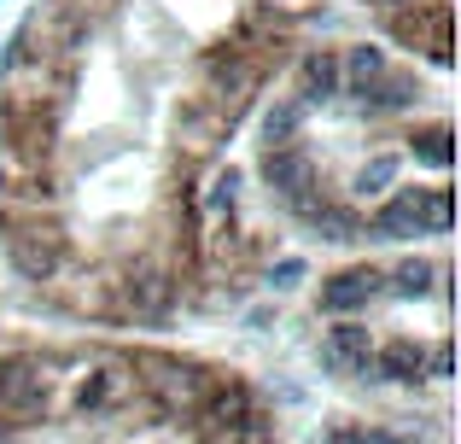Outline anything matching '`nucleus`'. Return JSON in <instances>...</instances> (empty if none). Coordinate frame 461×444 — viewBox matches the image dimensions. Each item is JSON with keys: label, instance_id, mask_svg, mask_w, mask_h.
Listing matches in <instances>:
<instances>
[{"label": "nucleus", "instance_id": "nucleus-10", "mask_svg": "<svg viewBox=\"0 0 461 444\" xmlns=\"http://www.w3.org/2000/svg\"><path fill=\"white\" fill-rule=\"evenodd\" d=\"M304 217H310L315 228H327V234H333L339 246H350V240H357V222H350L345 211H310V205H304Z\"/></svg>", "mask_w": 461, "mask_h": 444}, {"label": "nucleus", "instance_id": "nucleus-11", "mask_svg": "<svg viewBox=\"0 0 461 444\" xmlns=\"http://www.w3.org/2000/svg\"><path fill=\"white\" fill-rule=\"evenodd\" d=\"M327 444H409V433H374V427H333Z\"/></svg>", "mask_w": 461, "mask_h": 444}, {"label": "nucleus", "instance_id": "nucleus-7", "mask_svg": "<svg viewBox=\"0 0 461 444\" xmlns=\"http://www.w3.org/2000/svg\"><path fill=\"white\" fill-rule=\"evenodd\" d=\"M345 70H350V82H357V88H368L374 77H385V53H380V47H350Z\"/></svg>", "mask_w": 461, "mask_h": 444}, {"label": "nucleus", "instance_id": "nucleus-15", "mask_svg": "<svg viewBox=\"0 0 461 444\" xmlns=\"http://www.w3.org/2000/svg\"><path fill=\"white\" fill-rule=\"evenodd\" d=\"M234 187H240V170H222V176H216V187H211V205L216 211L234 205Z\"/></svg>", "mask_w": 461, "mask_h": 444}, {"label": "nucleus", "instance_id": "nucleus-3", "mask_svg": "<svg viewBox=\"0 0 461 444\" xmlns=\"http://www.w3.org/2000/svg\"><path fill=\"white\" fill-rule=\"evenodd\" d=\"M374 293H380V269H350V275H339V281L321 286V310L327 316H350V310H362Z\"/></svg>", "mask_w": 461, "mask_h": 444}, {"label": "nucleus", "instance_id": "nucleus-2", "mask_svg": "<svg viewBox=\"0 0 461 444\" xmlns=\"http://www.w3.org/2000/svg\"><path fill=\"white\" fill-rule=\"evenodd\" d=\"M321 368H357V375H368L374 368V340L362 322H339L333 333H327L321 345Z\"/></svg>", "mask_w": 461, "mask_h": 444}, {"label": "nucleus", "instance_id": "nucleus-4", "mask_svg": "<svg viewBox=\"0 0 461 444\" xmlns=\"http://www.w3.org/2000/svg\"><path fill=\"white\" fill-rule=\"evenodd\" d=\"M263 176H269V187H275V194H286V199H304L310 194V164L298 159V152H269V159H263Z\"/></svg>", "mask_w": 461, "mask_h": 444}, {"label": "nucleus", "instance_id": "nucleus-12", "mask_svg": "<svg viewBox=\"0 0 461 444\" xmlns=\"http://www.w3.org/2000/svg\"><path fill=\"white\" fill-rule=\"evenodd\" d=\"M397 182V159H374L368 170H362V182H357V194H385V187Z\"/></svg>", "mask_w": 461, "mask_h": 444}, {"label": "nucleus", "instance_id": "nucleus-13", "mask_svg": "<svg viewBox=\"0 0 461 444\" xmlns=\"http://www.w3.org/2000/svg\"><path fill=\"white\" fill-rule=\"evenodd\" d=\"M420 159H427V164H438V170H444V164H450V129H432V135L420 140Z\"/></svg>", "mask_w": 461, "mask_h": 444}, {"label": "nucleus", "instance_id": "nucleus-14", "mask_svg": "<svg viewBox=\"0 0 461 444\" xmlns=\"http://www.w3.org/2000/svg\"><path fill=\"white\" fill-rule=\"evenodd\" d=\"M409 94H415V82H385V88L374 94V105H380V112H397V105H409Z\"/></svg>", "mask_w": 461, "mask_h": 444}, {"label": "nucleus", "instance_id": "nucleus-5", "mask_svg": "<svg viewBox=\"0 0 461 444\" xmlns=\"http://www.w3.org/2000/svg\"><path fill=\"white\" fill-rule=\"evenodd\" d=\"M420 368H427V351L409 345V340H397V345L380 351V363H374L368 375H380V380H420Z\"/></svg>", "mask_w": 461, "mask_h": 444}, {"label": "nucleus", "instance_id": "nucleus-9", "mask_svg": "<svg viewBox=\"0 0 461 444\" xmlns=\"http://www.w3.org/2000/svg\"><path fill=\"white\" fill-rule=\"evenodd\" d=\"M298 117H304V105H298V100H286L281 112H269V123H263V135H269L275 147H281V140H293V135H298Z\"/></svg>", "mask_w": 461, "mask_h": 444}, {"label": "nucleus", "instance_id": "nucleus-1", "mask_svg": "<svg viewBox=\"0 0 461 444\" xmlns=\"http://www.w3.org/2000/svg\"><path fill=\"white\" fill-rule=\"evenodd\" d=\"M0 410L6 415H41L47 410V380L35 363H0Z\"/></svg>", "mask_w": 461, "mask_h": 444}, {"label": "nucleus", "instance_id": "nucleus-17", "mask_svg": "<svg viewBox=\"0 0 461 444\" xmlns=\"http://www.w3.org/2000/svg\"><path fill=\"white\" fill-rule=\"evenodd\" d=\"M432 375L450 380V345H438V351H432Z\"/></svg>", "mask_w": 461, "mask_h": 444}, {"label": "nucleus", "instance_id": "nucleus-8", "mask_svg": "<svg viewBox=\"0 0 461 444\" xmlns=\"http://www.w3.org/2000/svg\"><path fill=\"white\" fill-rule=\"evenodd\" d=\"M392 281H397V293H403V298H415V293H427V281H432V263L409 258V263H397V269H392Z\"/></svg>", "mask_w": 461, "mask_h": 444}, {"label": "nucleus", "instance_id": "nucleus-6", "mask_svg": "<svg viewBox=\"0 0 461 444\" xmlns=\"http://www.w3.org/2000/svg\"><path fill=\"white\" fill-rule=\"evenodd\" d=\"M333 88H339V65H333L327 53H310V59H304V100H298V105L333 100Z\"/></svg>", "mask_w": 461, "mask_h": 444}, {"label": "nucleus", "instance_id": "nucleus-16", "mask_svg": "<svg viewBox=\"0 0 461 444\" xmlns=\"http://www.w3.org/2000/svg\"><path fill=\"white\" fill-rule=\"evenodd\" d=\"M304 281V263L298 258H286V263H275V275H269V286H298Z\"/></svg>", "mask_w": 461, "mask_h": 444}]
</instances>
